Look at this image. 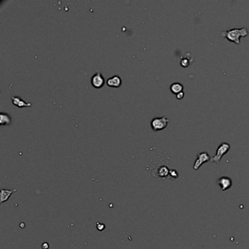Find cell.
<instances>
[{
    "instance_id": "cell-17",
    "label": "cell",
    "mask_w": 249,
    "mask_h": 249,
    "mask_svg": "<svg viewBox=\"0 0 249 249\" xmlns=\"http://www.w3.org/2000/svg\"><path fill=\"white\" fill-rule=\"evenodd\" d=\"M42 248L43 249H48L49 248V244H48V243L45 242V243H43V244H42Z\"/></svg>"
},
{
    "instance_id": "cell-6",
    "label": "cell",
    "mask_w": 249,
    "mask_h": 249,
    "mask_svg": "<svg viewBox=\"0 0 249 249\" xmlns=\"http://www.w3.org/2000/svg\"><path fill=\"white\" fill-rule=\"evenodd\" d=\"M218 185L221 186V191H226L232 185V181L229 177H221L218 180Z\"/></svg>"
},
{
    "instance_id": "cell-2",
    "label": "cell",
    "mask_w": 249,
    "mask_h": 249,
    "mask_svg": "<svg viewBox=\"0 0 249 249\" xmlns=\"http://www.w3.org/2000/svg\"><path fill=\"white\" fill-rule=\"evenodd\" d=\"M230 149V145L227 143H221L218 147L216 150V154L213 157L211 158L210 161L215 164H219L221 158L223 157L224 154H227V152Z\"/></svg>"
},
{
    "instance_id": "cell-1",
    "label": "cell",
    "mask_w": 249,
    "mask_h": 249,
    "mask_svg": "<svg viewBox=\"0 0 249 249\" xmlns=\"http://www.w3.org/2000/svg\"><path fill=\"white\" fill-rule=\"evenodd\" d=\"M249 34L248 30L247 27H243V28H234L230 30H226V31H221L220 35L221 37L226 38V39L230 42L240 44V38L241 37H245L248 36Z\"/></svg>"
},
{
    "instance_id": "cell-16",
    "label": "cell",
    "mask_w": 249,
    "mask_h": 249,
    "mask_svg": "<svg viewBox=\"0 0 249 249\" xmlns=\"http://www.w3.org/2000/svg\"><path fill=\"white\" fill-rule=\"evenodd\" d=\"M184 96H185V93H184V91H182L180 92V93H178L177 95H176V97H177L178 99H182L184 97Z\"/></svg>"
},
{
    "instance_id": "cell-8",
    "label": "cell",
    "mask_w": 249,
    "mask_h": 249,
    "mask_svg": "<svg viewBox=\"0 0 249 249\" xmlns=\"http://www.w3.org/2000/svg\"><path fill=\"white\" fill-rule=\"evenodd\" d=\"M121 78L118 75L113 76L107 80V85L110 87H113V88H118L121 85Z\"/></svg>"
},
{
    "instance_id": "cell-15",
    "label": "cell",
    "mask_w": 249,
    "mask_h": 249,
    "mask_svg": "<svg viewBox=\"0 0 249 249\" xmlns=\"http://www.w3.org/2000/svg\"><path fill=\"white\" fill-rule=\"evenodd\" d=\"M105 228H106V226H105V225L104 224L97 223V229L99 231L103 232L105 230Z\"/></svg>"
},
{
    "instance_id": "cell-11",
    "label": "cell",
    "mask_w": 249,
    "mask_h": 249,
    "mask_svg": "<svg viewBox=\"0 0 249 249\" xmlns=\"http://www.w3.org/2000/svg\"><path fill=\"white\" fill-rule=\"evenodd\" d=\"M12 122L11 117L5 113H1L0 114V125L5 126V125L10 124Z\"/></svg>"
},
{
    "instance_id": "cell-3",
    "label": "cell",
    "mask_w": 249,
    "mask_h": 249,
    "mask_svg": "<svg viewBox=\"0 0 249 249\" xmlns=\"http://www.w3.org/2000/svg\"><path fill=\"white\" fill-rule=\"evenodd\" d=\"M168 122L169 119L166 116L155 117L151 121V126L152 130L154 131H161L167 127Z\"/></svg>"
},
{
    "instance_id": "cell-14",
    "label": "cell",
    "mask_w": 249,
    "mask_h": 249,
    "mask_svg": "<svg viewBox=\"0 0 249 249\" xmlns=\"http://www.w3.org/2000/svg\"><path fill=\"white\" fill-rule=\"evenodd\" d=\"M169 176L171 178L176 179L178 177V173L177 171H176V170H170Z\"/></svg>"
},
{
    "instance_id": "cell-10",
    "label": "cell",
    "mask_w": 249,
    "mask_h": 249,
    "mask_svg": "<svg viewBox=\"0 0 249 249\" xmlns=\"http://www.w3.org/2000/svg\"><path fill=\"white\" fill-rule=\"evenodd\" d=\"M170 89L171 92L172 93L177 95L178 93L183 91V90H184V85L181 83H173L172 84H171Z\"/></svg>"
},
{
    "instance_id": "cell-13",
    "label": "cell",
    "mask_w": 249,
    "mask_h": 249,
    "mask_svg": "<svg viewBox=\"0 0 249 249\" xmlns=\"http://www.w3.org/2000/svg\"><path fill=\"white\" fill-rule=\"evenodd\" d=\"M191 62L192 61H190V59H189V58H187V57H184L182 58L181 59V60H180V65L182 66L183 67H188V66L190 65Z\"/></svg>"
},
{
    "instance_id": "cell-4",
    "label": "cell",
    "mask_w": 249,
    "mask_h": 249,
    "mask_svg": "<svg viewBox=\"0 0 249 249\" xmlns=\"http://www.w3.org/2000/svg\"><path fill=\"white\" fill-rule=\"evenodd\" d=\"M210 159H211V157L210 156V155L205 151L199 154L197 156V159H196L194 164V170H197L200 167V166L202 165L204 163L207 162L208 161H210Z\"/></svg>"
},
{
    "instance_id": "cell-7",
    "label": "cell",
    "mask_w": 249,
    "mask_h": 249,
    "mask_svg": "<svg viewBox=\"0 0 249 249\" xmlns=\"http://www.w3.org/2000/svg\"><path fill=\"white\" fill-rule=\"evenodd\" d=\"M18 192V189L15 188V189H13V190H8V189H4L2 188L0 192V202L1 204L4 203L5 202H7L9 200V198L10 197L12 194H13L14 192Z\"/></svg>"
},
{
    "instance_id": "cell-9",
    "label": "cell",
    "mask_w": 249,
    "mask_h": 249,
    "mask_svg": "<svg viewBox=\"0 0 249 249\" xmlns=\"http://www.w3.org/2000/svg\"><path fill=\"white\" fill-rule=\"evenodd\" d=\"M12 102L15 106L18 107H31V103L29 102H26L23 99L21 98H20L19 97H11Z\"/></svg>"
},
{
    "instance_id": "cell-5",
    "label": "cell",
    "mask_w": 249,
    "mask_h": 249,
    "mask_svg": "<svg viewBox=\"0 0 249 249\" xmlns=\"http://www.w3.org/2000/svg\"><path fill=\"white\" fill-rule=\"evenodd\" d=\"M91 82V85H93V88L101 89L105 85V80L104 77L102 76V73L100 72H98L92 76Z\"/></svg>"
},
{
    "instance_id": "cell-12",
    "label": "cell",
    "mask_w": 249,
    "mask_h": 249,
    "mask_svg": "<svg viewBox=\"0 0 249 249\" xmlns=\"http://www.w3.org/2000/svg\"><path fill=\"white\" fill-rule=\"evenodd\" d=\"M156 173H157L156 176H158V177H160V178H164L167 177V176H169L170 170H169V169H168V168L166 167V166H162V167H160L158 168Z\"/></svg>"
}]
</instances>
